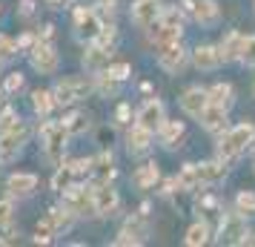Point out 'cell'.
<instances>
[{
  "mask_svg": "<svg viewBox=\"0 0 255 247\" xmlns=\"http://www.w3.org/2000/svg\"><path fill=\"white\" fill-rule=\"evenodd\" d=\"M244 245H253V247H255V233H250V236H247V242H244Z\"/></svg>",
  "mask_w": 255,
  "mask_h": 247,
  "instance_id": "7dc6e473",
  "label": "cell"
},
{
  "mask_svg": "<svg viewBox=\"0 0 255 247\" xmlns=\"http://www.w3.org/2000/svg\"><path fill=\"white\" fill-rule=\"evenodd\" d=\"M209 236H212L209 224H207V222H195L189 230H186L184 245H186V247H204V245H209Z\"/></svg>",
  "mask_w": 255,
  "mask_h": 247,
  "instance_id": "cb8c5ba5",
  "label": "cell"
},
{
  "mask_svg": "<svg viewBox=\"0 0 255 247\" xmlns=\"http://www.w3.org/2000/svg\"><path fill=\"white\" fill-rule=\"evenodd\" d=\"M201 176H198V164H186L181 170V176H178V190H186V193H195L201 190Z\"/></svg>",
  "mask_w": 255,
  "mask_h": 247,
  "instance_id": "4316f807",
  "label": "cell"
},
{
  "mask_svg": "<svg viewBox=\"0 0 255 247\" xmlns=\"http://www.w3.org/2000/svg\"><path fill=\"white\" fill-rule=\"evenodd\" d=\"M253 141H255V124H250V121H244V124L232 127V130H224L218 138V158L232 161V158H238Z\"/></svg>",
  "mask_w": 255,
  "mask_h": 247,
  "instance_id": "6da1fadb",
  "label": "cell"
},
{
  "mask_svg": "<svg viewBox=\"0 0 255 247\" xmlns=\"http://www.w3.org/2000/svg\"><path fill=\"white\" fill-rule=\"evenodd\" d=\"M26 141H29V127L23 121H14L9 130L0 132V164H12L23 153Z\"/></svg>",
  "mask_w": 255,
  "mask_h": 247,
  "instance_id": "3957f363",
  "label": "cell"
},
{
  "mask_svg": "<svg viewBox=\"0 0 255 247\" xmlns=\"http://www.w3.org/2000/svg\"><path fill=\"white\" fill-rule=\"evenodd\" d=\"M253 170H255V167H253Z\"/></svg>",
  "mask_w": 255,
  "mask_h": 247,
  "instance_id": "f907efd6",
  "label": "cell"
},
{
  "mask_svg": "<svg viewBox=\"0 0 255 247\" xmlns=\"http://www.w3.org/2000/svg\"><path fill=\"white\" fill-rule=\"evenodd\" d=\"M163 121H166V109H163V104L158 98H149V101L138 109V115H135V124H140V127H146V130H152V132L161 130Z\"/></svg>",
  "mask_w": 255,
  "mask_h": 247,
  "instance_id": "4fadbf2b",
  "label": "cell"
},
{
  "mask_svg": "<svg viewBox=\"0 0 255 247\" xmlns=\"http://www.w3.org/2000/svg\"><path fill=\"white\" fill-rule=\"evenodd\" d=\"M161 178V173H158V164H143L135 173V184H138L140 190H146V187H155V181Z\"/></svg>",
  "mask_w": 255,
  "mask_h": 247,
  "instance_id": "f546056e",
  "label": "cell"
},
{
  "mask_svg": "<svg viewBox=\"0 0 255 247\" xmlns=\"http://www.w3.org/2000/svg\"><path fill=\"white\" fill-rule=\"evenodd\" d=\"M253 95H255V83H253Z\"/></svg>",
  "mask_w": 255,
  "mask_h": 247,
  "instance_id": "c3c4849f",
  "label": "cell"
},
{
  "mask_svg": "<svg viewBox=\"0 0 255 247\" xmlns=\"http://www.w3.org/2000/svg\"><path fill=\"white\" fill-rule=\"evenodd\" d=\"M0 12H3V9H0Z\"/></svg>",
  "mask_w": 255,
  "mask_h": 247,
  "instance_id": "681fc988",
  "label": "cell"
},
{
  "mask_svg": "<svg viewBox=\"0 0 255 247\" xmlns=\"http://www.w3.org/2000/svg\"><path fill=\"white\" fill-rule=\"evenodd\" d=\"M152 141H155V132L140 127V124H132V130L127 135V150L129 155H143L152 150Z\"/></svg>",
  "mask_w": 255,
  "mask_h": 247,
  "instance_id": "2e32d148",
  "label": "cell"
},
{
  "mask_svg": "<svg viewBox=\"0 0 255 247\" xmlns=\"http://www.w3.org/2000/svg\"><path fill=\"white\" fill-rule=\"evenodd\" d=\"M63 127L69 135H83L89 130V118H86V112H72V115L63 118Z\"/></svg>",
  "mask_w": 255,
  "mask_h": 247,
  "instance_id": "f1b7e54d",
  "label": "cell"
},
{
  "mask_svg": "<svg viewBox=\"0 0 255 247\" xmlns=\"http://www.w3.org/2000/svg\"><path fill=\"white\" fill-rule=\"evenodd\" d=\"M112 176H115V170H112V155L104 153L95 161V184H106Z\"/></svg>",
  "mask_w": 255,
  "mask_h": 247,
  "instance_id": "4dcf8cb0",
  "label": "cell"
},
{
  "mask_svg": "<svg viewBox=\"0 0 255 247\" xmlns=\"http://www.w3.org/2000/svg\"><path fill=\"white\" fill-rule=\"evenodd\" d=\"M209 104V92L201 89V86H189L184 95H181V109H184L189 118H198Z\"/></svg>",
  "mask_w": 255,
  "mask_h": 247,
  "instance_id": "e0dca14e",
  "label": "cell"
},
{
  "mask_svg": "<svg viewBox=\"0 0 255 247\" xmlns=\"http://www.w3.org/2000/svg\"><path fill=\"white\" fill-rule=\"evenodd\" d=\"M14 121H20V118L14 115V109H6V112L0 115V132H3V130H9V127H12Z\"/></svg>",
  "mask_w": 255,
  "mask_h": 247,
  "instance_id": "b9f144b4",
  "label": "cell"
},
{
  "mask_svg": "<svg viewBox=\"0 0 255 247\" xmlns=\"http://www.w3.org/2000/svg\"><path fill=\"white\" fill-rule=\"evenodd\" d=\"M235 210L244 213L247 219L255 216V193H253V190H241V193L235 196Z\"/></svg>",
  "mask_w": 255,
  "mask_h": 247,
  "instance_id": "d6a6232c",
  "label": "cell"
},
{
  "mask_svg": "<svg viewBox=\"0 0 255 247\" xmlns=\"http://www.w3.org/2000/svg\"><path fill=\"white\" fill-rule=\"evenodd\" d=\"M158 138H161L163 147H175L184 138V124L181 121H163L161 130H158Z\"/></svg>",
  "mask_w": 255,
  "mask_h": 247,
  "instance_id": "484cf974",
  "label": "cell"
},
{
  "mask_svg": "<svg viewBox=\"0 0 255 247\" xmlns=\"http://www.w3.org/2000/svg\"><path fill=\"white\" fill-rule=\"evenodd\" d=\"M52 92H55V101H58V104L69 106V104L83 101L86 95L92 92V81H86V78H81V75H75V78H63Z\"/></svg>",
  "mask_w": 255,
  "mask_h": 247,
  "instance_id": "52a82bcc",
  "label": "cell"
},
{
  "mask_svg": "<svg viewBox=\"0 0 255 247\" xmlns=\"http://www.w3.org/2000/svg\"><path fill=\"white\" fill-rule=\"evenodd\" d=\"M69 132H66V127H63V121H49V124H43L40 127V141H43V153H46V158L52 161V164H58L60 158H63V153H66V147H69Z\"/></svg>",
  "mask_w": 255,
  "mask_h": 247,
  "instance_id": "7a4b0ae2",
  "label": "cell"
},
{
  "mask_svg": "<svg viewBox=\"0 0 255 247\" xmlns=\"http://www.w3.org/2000/svg\"><path fill=\"white\" fill-rule=\"evenodd\" d=\"M55 236H58V233H55V224H52V219L46 216V219L35 227V242H37V245H49Z\"/></svg>",
  "mask_w": 255,
  "mask_h": 247,
  "instance_id": "836d02e7",
  "label": "cell"
},
{
  "mask_svg": "<svg viewBox=\"0 0 255 247\" xmlns=\"http://www.w3.org/2000/svg\"><path fill=\"white\" fill-rule=\"evenodd\" d=\"M115 37H118V32H115V26L109 23V26H101V35L95 37V43H98V46H104V49H109L112 46V43H115Z\"/></svg>",
  "mask_w": 255,
  "mask_h": 247,
  "instance_id": "f35d334b",
  "label": "cell"
},
{
  "mask_svg": "<svg viewBox=\"0 0 255 247\" xmlns=\"http://www.w3.org/2000/svg\"><path fill=\"white\" fill-rule=\"evenodd\" d=\"M189 60H192V52H186L181 40L178 43H163V46H158V66L163 72H169V75L184 72Z\"/></svg>",
  "mask_w": 255,
  "mask_h": 247,
  "instance_id": "8992f818",
  "label": "cell"
},
{
  "mask_svg": "<svg viewBox=\"0 0 255 247\" xmlns=\"http://www.w3.org/2000/svg\"><path fill=\"white\" fill-rule=\"evenodd\" d=\"M163 14V6L161 0H135L132 3V9H129V17H132V23L138 26V29H149L161 20Z\"/></svg>",
  "mask_w": 255,
  "mask_h": 247,
  "instance_id": "9c48e42d",
  "label": "cell"
},
{
  "mask_svg": "<svg viewBox=\"0 0 255 247\" xmlns=\"http://www.w3.org/2000/svg\"><path fill=\"white\" fill-rule=\"evenodd\" d=\"M192 20L201 26H215L221 20V9L215 0H192Z\"/></svg>",
  "mask_w": 255,
  "mask_h": 247,
  "instance_id": "ac0fdd59",
  "label": "cell"
},
{
  "mask_svg": "<svg viewBox=\"0 0 255 247\" xmlns=\"http://www.w3.org/2000/svg\"><path fill=\"white\" fill-rule=\"evenodd\" d=\"M49 6H52V9H60V6H66V3H72V0H46Z\"/></svg>",
  "mask_w": 255,
  "mask_h": 247,
  "instance_id": "f6af8a7d",
  "label": "cell"
},
{
  "mask_svg": "<svg viewBox=\"0 0 255 247\" xmlns=\"http://www.w3.org/2000/svg\"><path fill=\"white\" fill-rule=\"evenodd\" d=\"M20 52V46H17V40H12V37H6V35H0V60H9L14 58Z\"/></svg>",
  "mask_w": 255,
  "mask_h": 247,
  "instance_id": "74e56055",
  "label": "cell"
},
{
  "mask_svg": "<svg viewBox=\"0 0 255 247\" xmlns=\"http://www.w3.org/2000/svg\"><path fill=\"white\" fill-rule=\"evenodd\" d=\"M244 66H255V35L244 37V49H241V58H238Z\"/></svg>",
  "mask_w": 255,
  "mask_h": 247,
  "instance_id": "8d00e7d4",
  "label": "cell"
},
{
  "mask_svg": "<svg viewBox=\"0 0 255 247\" xmlns=\"http://www.w3.org/2000/svg\"><path fill=\"white\" fill-rule=\"evenodd\" d=\"M92 201H95V216H115L118 204H121V199H118V190L109 187V181L106 184H95L92 187Z\"/></svg>",
  "mask_w": 255,
  "mask_h": 247,
  "instance_id": "7c38bea8",
  "label": "cell"
},
{
  "mask_svg": "<svg viewBox=\"0 0 255 247\" xmlns=\"http://www.w3.org/2000/svg\"><path fill=\"white\" fill-rule=\"evenodd\" d=\"M55 106H58L55 92H49V89H35V92H32V109H35L40 118H46Z\"/></svg>",
  "mask_w": 255,
  "mask_h": 247,
  "instance_id": "d4e9b609",
  "label": "cell"
},
{
  "mask_svg": "<svg viewBox=\"0 0 255 247\" xmlns=\"http://www.w3.org/2000/svg\"><path fill=\"white\" fill-rule=\"evenodd\" d=\"M115 118H118V124H127V121H129V104H121V106H118Z\"/></svg>",
  "mask_w": 255,
  "mask_h": 247,
  "instance_id": "7bdbcfd3",
  "label": "cell"
},
{
  "mask_svg": "<svg viewBox=\"0 0 255 247\" xmlns=\"http://www.w3.org/2000/svg\"><path fill=\"white\" fill-rule=\"evenodd\" d=\"M14 222V201L12 199H0V230L9 227Z\"/></svg>",
  "mask_w": 255,
  "mask_h": 247,
  "instance_id": "d590c367",
  "label": "cell"
},
{
  "mask_svg": "<svg viewBox=\"0 0 255 247\" xmlns=\"http://www.w3.org/2000/svg\"><path fill=\"white\" fill-rule=\"evenodd\" d=\"M49 219H52V224H55V233H66L72 227V222H75V213L66 210V207H55V210L49 213Z\"/></svg>",
  "mask_w": 255,
  "mask_h": 247,
  "instance_id": "83f0119b",
  "label": "cell"
},
{
  "mask_svg": "<svg viewBox=\"0 0 255 247\" xmlns=\"http://www.w3.org/2000/svg\"><path fill=\"white\" fill-rule=\"evenodd\" d=\"M207 92H209V101H212V104H221V106L230 109V104H232V86L230 83H215Z\"/></svg>",
  "mask_w": 255,
  "mask_h": 247,
  "instance_id": "1f68e13d",
  "label": "cell"
},
{
  "mask_svg": "<svg viewBox=\"0 0 255 247\" xmlns=\"http://www.w3.org/2000/svg\"><path fill=\"white\" fill-rule=\"evenodd\" d=\"M227 106H221V104H212L209 101L207 104V109L198 115V124L204 127L207 132H212V135H221V132L227 130Z\"/></svg>",
  "mask_w": 255,
  "mask_h": 247,
  "instance_id": "5bb4252c",
  "label": "cell"
},
{
  "mask_svg": "<svg viewBox=\"0 0 255 247\" xmlns=\"http://www.w3.org/2000/svg\"><path fill=\"white\" fill-rule=\"evenodd\" d=\"M63 207L72 210L75 216H86V210L95 213L92 190L86 193V187H81V184H69V187L63 190Z\"/></svg>",
  "mask_w": 255,
  "mask_h": 247,
  "instance_id": "30bf717a",
  "label": "cell"
},
{
  "mask_svg": "<svg viewBox=\"0 0 255 247\" xmlns=\"http://www.w3.org/2000/svg\"><path fill=\"white\" fill-rule=\"evenodd\" d=\"M247 216L244 213H227V216H221V227H218V242L221 245H244L247 242Z\"/></svg>",
  "mask_w": 255,
  "mask_h": 247,
  "instance_id": "5b68a950",
  "label": "cell"
},
{
  "mask_svg": "<svg viewBox=\"0 0 255 247\" xmlns=\"http://www.w3.org/2000/svg\"><path fill=\"white\" fill-rule=\"evenodd\" d=\"M198 176H201V184L204 187H212V184H218L227 178V161L218 158V161H204V164H198Z\"/></svg>",
  "mask_w": 255,
  "mask_h": 247,
  "instance_id": "44dd1931",
  "label": "cell"
},
{
  "mask_svg": "<svg viewBox=\"0 0 255 247\" xmlns=\"http://www.w3.org/2000/svg\"><path fill=\"white\" fill-rule=\"evenodd\" d=\"M32 43H35V37H32V35H23V37H17V46H20V49H29Z\"/></svg>",
  "mask_w": 255,
  "mask_h": 247,
  "instance_id": "ee69618b",
  "label": "cell"
},
{
  "mask_svg": "<svg viewBox=\"0 0 255 247\" xmlns=\"http://www.w3.org/2000/svg\"><path fill=\"white\" fill-rule=\"evenodd\" d=\"M224 63L218 46H209V43H201V46L192 49V66L201 72H215Z\"/></svg>",
  "mask_w": 255,
  "mask_h": 247,
  "instance_id": "9a60e30c",
  "label": "cell"
},
{
  "mask_svg": "<svg viewBox=\"0 0 255 247\" xmlns=\"http://www.w3.org/2000/svg\"><path fill=\"white\" fill-rule=\"evenodd\" d=\"M129 72H132L129 63H109V66H106V75H109V78H115V81H121V83L129 78Z\"/></svg>",
  "mask_w": 255,
  "mask_h": 247,
  "instance_id": "ab89813d",
  "label": "cell"
},
{
  "mask_svg": "<svg viewBox=\"0 0 255 247\" xmlns=\"http://www.w3.org/2000/svg\"><path fill=\"white\" fill-rule=\"evenodd\" d=\"M32 9H35V3H32V0H26L23 9H20V14H32Z\"/></svg>",
  "mask_w": 255,
  "mask_h": 247,
  "instance_id": "bcb514c9",
  "label": "cell"
},
{
  "mask_svg": "<svg viewBox=\"0 0 255 247\" xmlns=\"http://www.w3.org/2000/svg\"><path fill=\"white\" fill-rule=\"evenodd\" d=\"M218 49H221L224 63L238 60V58H241V49H244V35H241V32H227V37L218 43Z\"/></svg>",
  "mask_w": 255,
  "mask_h": 247,
  "instance_id": "603a6c76",
  "label": "cell"
},
{
  "mask_svg": "<svg viewBox=\"0 0 255 247\" xmlns=\"http://www.w3.org/2000/svg\"><path fill=\"white\" fill-rule=\"evenodd\" d=\"M143 242H146V227H143L138 219H129V222L124 224L121 236L115 239V245H143Z\"/></svg>",
  "mask_w": 255,
  "mask_h": 247,
  "instance_id": "7402d4cb",
  "label": "cell"
},
{
  "mask_svg": "<svg viewBox=\"0 0 255 247\" xmlns=\"http://www.w3.org/2000/svg\"><path fill=\"white\" fill-rule=\"evenodd\" d=\"M109 49L104 46H89L86 52H83V69L89 72V75H101V72H106V66H109Z\"/></svg>",
  "mask_w": 255,
  "mask_h": 247,
  "instance_id": "ffe728a7",
  "label": "cell"
},
{
  "mask_svg": "<svg viewBox=\"0 0 255 247\" xmlns=\"http://www.w3.org/2000/svg\"><path fill=\"white\" fill-rule=\"evenodd\" d=\"M101 17L95 9H75V35L81 40H89L95 43V37L101 35Z\"/></svg>",
  "mask_w": 255,
  "mask_h": 247,
  "instance_id": "8fae6325",
  "label": "cell"
},
{
  "mask_svg": "<svg viewBox=\"0 0 255 247\" xmlns=\"http://www.w3.org/2000/svg\"><path fill=\"white\" fill-rule=\"evenodd\" d=\"M72 178H75L72 167H58V173H55V178H52V190L63 193V190H66V187L72 184Z\"/></svg>",
  "mask_w": 255,
  "mask_h": 247,
  "instance_id": "e575fe53",
  "label": "cell"
},
{
  "mask_svg": "<svg viewBox=\"0 0 255 247\" xmlns=\"http://www.w3.org/2000/svg\"><path fill=\"white\" fill-rule=\"evenodd\" d=\"M3 86H6V92H9V95H12V92H20V89H23V75H20V72H9Z\"/></svg>",
  "mask_w": 255,
  "mask_h": 247,
  "instance_id": "60d3db41",
  "label": "cell"
},
{
  "mask_svg": "<svg viewBox=\"0 0 255 247\" xmlns=\"http://www.w3.org/2000/svg\"><path fill=\"white\" fill-rule=\"evenodd\" d=\"M29 60H32V66H35L40 75H55L58 66H60L58 52H55V46H52L49 40H37V43H32V49H29Z\"/></svg>",
  "mask_w": 255,
  "mask_h": 247,
  "instance_id": "ba28073f",
  "label": "cell"
},
{
  "mask_svg": "<svg viewBox=\"0 0 255 247\" xmlns=\"http://www.w3.org/2000/svg\"><path fill=\"white\" fill-rule=\"evenodd\" d=\"M146 32H149V40L155 43V46H163V43H178V40L184 37L181 14H178V12H166V9H163L161 20H158L155 26H149Z\"/></svg>",
  "mask_w": 255,
  "mask_h": 247,
  "instance_id": "277c9868",
  "label": "cell"
},
{
  "mask_svg": "<svg viewBox=\"0 0 255 247\" xmlns=\"http://www.w3.org/2000/svg\"><path fill=\"white\" fill-rule=\"evenodd\" d=\"M6 190H9V196L26 199V196H32L37 190V176L35 173H12L9 181H6Z\"/></svg>",
  "mask_w": 255,
  "mask_h": 247,
  "instance_id": "d6986e66",
  "label": "cell"
}]
</instances>
